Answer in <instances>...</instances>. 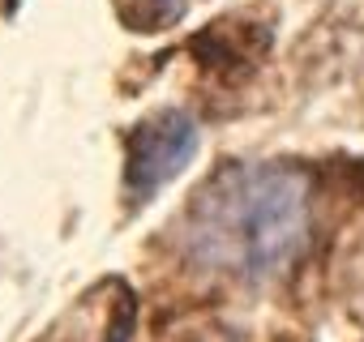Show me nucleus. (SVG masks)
I'll return each instance as SVG.
<instances>
[{"label": "nucleus", "mask_w": 364, "mask_h": 342, "mask_svg": "<svg viewBox=\"0 0 364 342\" xmlns=\"http://www.w3.org/2000/svg\"><path fill=\"white\" fill-rule=\"evenodd\" d=\"M309 240V180L283 162H236L193 197L185 244L198 265L274 278Z\"/></svg>", "instance_id": "nucleus-1"}, {"label": "nucleus", "mask_w": 364, "mask_h": 342, "mask_svg": "<svg viewBox=\"0 0 364 342\" xmlns=\"http://www.w3.org/2000/svg\"><path fill=\"white\" fill-rule=\"evenodd\" d=\"M198 154V124L185 111L146 116L124 145V197L133 206L150 202L167 180H176Z\"/></svg>", "instance_id": "nucleus-2"}, {"label": "nucleus", "mask_w": 364, "mask_h": 342, "mask_svg": "<svg viewBox=\"0 0 364 342\" xmlns=\"http://www.w3.org/2000/svg\"><path fill=\"white\" fill-rule=\"evenodd\" d=\"M120 5V18L137 31H163L171 22H180L198 0H116Z\"/></svg>", "instance_id": "nucleus-3"}]
</instances>
